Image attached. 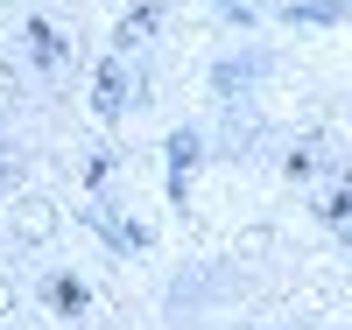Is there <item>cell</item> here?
<instances>
[{
  "instance_id": "cell-1",
  "label": "cell",
  "mask_w": 352,
  "mask_h": 330,
  "mask_svg": "<svg viewBox=\"0 0 352 330\" xmlns=\"http://www.w3.org/2000/svg\"><path fill=\"white\" fill-rule=\"evenodd\" d=\"M14 239H21V246H50V239H56V204L50 197H21L14 204Z\"/></svg>"
},
{
  "instance_id": "cell-2",
  "label": "cell",
  "mask_w": 352,
  "mask_h": 330,
  "mask_svg": "<svg viewBox=\"0 0 352 330\" xmlns=\"http://www.w3.org/2000/svg\"><path fill=\"white\" fill-rule=\"evenodd\" d=\"M127 106V64H120V56H106V64H99V78H92V113H120Z\"/></svg>"
},
{
  "instance_id": "cell-3",
  "label": "cell",
  "mask_w": 352,
  "mask_h": 330,
  "mask_svg": "<svg viewBox=\"0 0 352 330\" xmlns=\"http://www.w3.org/2000/svg\"><path fill=\"white\" fill-rule=\"evenodd\" d=\"M28 43H36V64H64V36L50 21H28Z\"/></svg>"
},
{
  "instance_id": "cell-4",
  "label": "cell",
  "mask_w": 352,
  "mask_h": 330,
  "mask_svg": "<svg viewBox=\"0 0 352 330\" xmlns=\"http://www.w3.org/2000/svg\"><path fill=\"white\" fill-rule=\"evenodd\" d=\"M50 303L78 316V309H85V281H71V274H56V281H50Z\"/></svg>"
},
{
  "instance_id": "cell-5",
  "label": "cell",
  "mask_w": 352,
  "mask_h": 330,
  "mask_svg": "<svg viewBox=\"0 0 352 330\" xmlns=\"http://www.w3.org/2000/svg\"><path fill=\"white\" fill-rule=\"evenodd\" d=\"M148 28H155V8H134V14L120 21V49H127V43H141Z\"/></svg>"
},
{
  "instance_id": "cell-6",
  "label": "cell",
  "mask_w": 352,
  "mask_h": 330,
  "mask_svg": "<svg viewBox=\"0 0 352 330\" xmlns=\"http://www.w3.org/2000/svg\"><path fill=\"white\" fill-rule=\"evenodd\" d=\"M14 309V281H0V316H8Z\"/></svg>"
},
{
  "instance_id": "cell-7",
  "label": "cell",
  "mask_w": 352,
  "mask_h": 330,
  "mask_svg": "<svg viewBox=\"0 0 352 330\" xmlns=\"http://www.w3.org/2000/svg\"><path fill=\"white\" fill-rule=\"evenodd\" d=\"M0 176H14V155H8V148H0Z\"/></svg>"
}]
</instances>
